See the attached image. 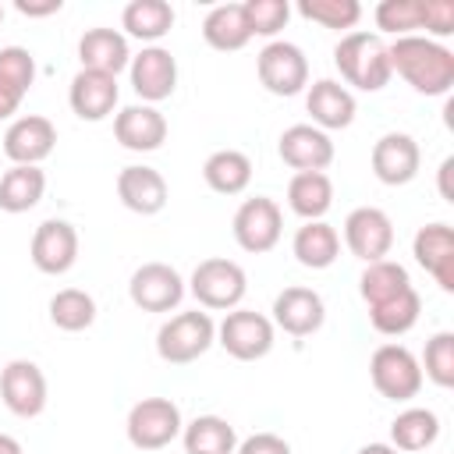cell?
<instances>
[{
	"label": "cell",
	"mask_w": 454,
	"mask_h": 454,
	"mask_svg": "<svg viewBox=\"0 0 454 454\" xmlns=\"http://www.w3.org/2000/svg\"><path fill=\"white\" fill-rule=\"evenodd\" d=\"M390 71H397L422 96H447L454 85V53L426 35H401L387 46Z\"/></svg>",
	"instance_id": "obj_1"
},
{
	"label": "cell",
	"mask_w": 454,
	"mask_h": 454,
	"mask_svg": "<svg viewBox=\"0 0 454 454\" xmlns=\"http://www.w3.org/2000/svg\"><path fill=\"white\" fill-rule=\"evenodd\" d=\"M333 64L340 78L362 92H380L394 74L387 43L376 32H348L333 50Z\"/></svg>",
	"instance_id": "obj_2"
},
{
	"label": "cell",
	"mask_w": 454,
	"mask_h": 454,
	"mask_svg": "<svg viewBox=\"0 0 454 454\" xmlns=\"http://www.w3.org/2000/svg\"><path fill=\"white\" fill-rule=\"evenodd\" d=\"M213 340H216V323L209 319V312H199V309L177 312L156 330V351L170 365H188L202 358L213 348Z\"/></svg>",
	"instance_id": "obj_3"
},
{
	"label": "cell",
	"mask_w": 454,
	"mask_h": 454,
	"mask_svg": "<svg viewBox=\"0 0 454 454\" xmlns=\"http://www.w3.org/2000/svg\"><path fill=\"white\" fill-rule=\"evenodd\" d=\"M195 301L202 309H216V312H231L241 305L245 291H248V277L245 270L234 262V259H202L195 270H192V280H188Z\"/></svg>",
	"instance_id": "obj_4"
},
{
	"label": "cell",
	"mask_w": 454,
	"mask_h": 454,
	"mask_svg": "<svg viewBox=\"0 0 454 454\" xmlns=\"http://www.w3.org/2000/svg\"><path fill=\"white\" fill-rule=\"evenodd\" d=\"M369 376L387 401H411L422 390V365L404 344H380L369 358Z\"/></svg>",
	"instance_id": "obj_5"
},
{
	"label": "cell",
	"mask_w": 454,
	"mask_h": 454,
	"mask_svg": "<svg viewBox=\"0 0 454 454\" xmlns=\"http://www.w3.org/2000/svg\"><path fill=\"white\" fill-rule=\"evenodd\" d=\"M181 408L170 397H142L131 411H128V440L138 450H160L167 443H174L181 436Z\"/></svg>",
	"instance_id": "obj_6"
},
{
	"label": "cell",
	"mask_w": 454,
	"mask_h": 454,
	"mask_svg": "<svg viewBox=\"0 0 454 454\" xmlns=\"http://www.w3.org/2000/svg\"><path fill=\"white\" fill-rule=\"evenodd\" d=\"M216 344L238 362L266 358L273 351V319L252 309H231L216 326Z\"/></svg>",
	"instance_id": "obj_7"
},
{
	"label": "cell",
	"mask_w": 454,
	"mask_h": 454,
	"mask_svg": "<svg viewBox=\"0 0 454 454\" xmlns=\"http://www.w3.org/2000/svg\"><path fill=\"white\" fill-rule=\"evenodd\" d=\"M255 71H259L262 89L273 96H298L309 85V60L301 53V46L284 43V39H273L259 50Z\"/></svg>",
	"instance_id": "obj_8"
},
{
	"label": "cell",
	"mask_w": 454,
	"mask_h": 454,
	"mask_svg": "<svg viewBox=\"0 0 454 454\" xmlns=\"http://www.w3.org/2000/svg\"><path fill=\"white\" fill-rule=\"evenodd\" d=\"M280 231H284V213L266 195L245 199L234 213V241L252 255H262V252L277 248Z\"/></svg>",
	"instance_id": "obj_9"
},
{
	"label": "cell",
	"mask_w": 454,
	"mask_h": 454,
	"mask_svg": "<svg viewBox=\"0 0 454 454\" xmlns=\"http://www.w3.org/2000/svg\"><path fill=\"white\" fill-rule=\"evenodd\" d=\"M344 245L362 262H380L394 248V223L376 206H358L344 220Z\"/></svg>",
	"instance_id": "obj_10"
},
{
	"label": "cell",
	"mask_w": 454,
	"mask_h": 454,
	"mask_svg": "<svg viewBox=\"0 0 454 454\" xmlns=\"http://www.w3.org/2000/svg\"><path fill=\"white\" fill-rule=\"evenodd\" d=\"M128 294L142 312H170L184 298V280L167 262H145L131 273Z\"/></svg>",
	"instance_id": "obj_11"
},
{
	"label": "cell",
	"mask_w": 454,
	"mask_h": 454,
	"mask_svg": "<svg viewBox=\"0 0 454 454\" xmlns=\"http://www.w3.org/2000/svg\"><path fill=\"white\" fill-rule=\"evenodd\" d=\"M0 397L18 419H35L46 408V376L35 362L14 358L0 372Z\"/></svg>",
	"instance_id": "obj_12"
},
{
	"label": "cell",
	"mask_w": 454,
	"mask_h": 454,
	"mask_svg": "<svg viewBox=\"0 0 454 454\" xmlns=\"http://www.w3.org/2000/svg\"><path fill=\"white\" fill-rule=\"evenodd\" d=\"M128 74H131V89L149 106L170 99L174 89H177V60L163 46H145L138 57H131Z\"/></svg>",
	"instance_id": "obj_13"
},
{
	"label": "cell",
	"mask_w": 454,
	"mask_h": 454,
	"mask_svg": "<svg viewBox=\"0 0 454 454\" xmlns=\"http://www.w3.org/2000/svg\"><path fill=\"white\" fill-rule=\"evenodd\" d=\"M28 252L39 273L60 277L78 262V231L67 220H43L32 234Z\"/></svg>",
	"instance_id": "obj_14"
},
{
	"label": "cell",
	"mask_w": 454,
	"mask_h": 454,
	"mask_svg": "<svg viewBox=\"0 0 454 454\" xmlns=\"http://www.w3.org/2000/svg\"><path fill=\"white\" fill-rule=\"evenodd\" d=\"M57 145V128L43 114L18 117L4 135V153L14 167H39Z\"/></svg>",
	"instance_id": "obj_15"
},
{
	"label": "cell",
	"mask_w": 454,
	"mask_h": 454,
	"mask_svg": "<svg viewBox=\"0 0 454 454\" xmlns=\"http://www.w3.org/2000/svg\"><path fill=\"white\" fill-rule=\"evenodd\" d=\"M419 163H422V153H419V142L404 131H387L383 138H376L372 145V174L397 188V184H408L415 181L419 174Z\"/></svg>",
	"instance_id": "obj_16"
},
{
	"label": "cell",
	"mask_w": 454,
	"mask_h": 454,
	"mask_svg": "<svg viewBox=\"0 0 454 454\" xmlns=\"http://www.w3.org/2000/svg\"><path fill=\"white\" fill-rule=\"evenodd\" d=\"M326 319V305L319 298V291L312 287H284L277 298H273V323L291 333V337H309L323 326Z\"/></svg>",
	"instance_id": "obj_17"
},
{
	"label": "cell",
	"mask_w": 454,
	"mask_h": 454,
	"mask_svg": "<svg viewBox=\"0 0 454 454\" xmlns=\"http://www.w3.org/2000/svg\"><path fill=\"white\" fill-rule=\"evenodd\" d=\"M114 138L131 153H153L167 142V117L149 103L124 106L114 117Z\"/></svg>",
	"instance_id": "obj_18"
},
{
	"label": "cell",
	"mask_w": 454,
	"mask_h": 454,
	"mask_svg": "<svg viewBox=\"0 0 454 454\" xmlns=\"http://www.w3.org/2000/svg\"><path fill=\"white\" fill-rule=\"evenodd\" d=\"M117 78L114 74H103V71H78L71 78V89H67V103L74 110V117L82 121H106L117 106Z\"/></svg>",
	"instance_id": "obj_19"
},
{
	"label": "cell",
	"mask_w": 454,
	"mask_h": 454,
	"mask_svg": "<svg viewBox=\"0 0 454 454\" xmlns=\"http://www.w3.org/2000/svg\"><path fill=\"white\" fill-rule=\"evenodd\" d=\"M277 153L298 174L301 170H326L333 163V142H330V135L319 131V128H312V124H291L280 135Z\"/></svg>",
	"instance_id": "obj_20"
},
{
	"label": "cell",
	"mask_w": 454,
	"mask_h": 454,
	"mask_svg": "<svg viewBox=\"0 0 454 454\" xmlns=\"http://www.w3.org/2000/svg\"><path fill=\"white\" fill-rule=\"evenodd\" d=\"M411 252H415V262L436 277L440 291L450 294L454 291V231L447 223H426L419 227Z\"/></svg>",
	"instance_id": "obj_21"
},
{
	"label": "cell",
	"mask_w": 454,
	"mask_h": 454,
	"mask_svg": "<svg viewBox=\"0 0 454 454\" xmlns=\"http://www.w3.org/2000/svg\"><path fill=\"white\" fill-rule=\"evenodd\" d=\"M117 199L138 216H156L167 206V181L160 170L131 163L117 174Z\"/></svg>",
	"instance_id": "obj_22"
},
{
	"label": "cell",
	"mask_w": 454,
	"mask_h": 454,
	"mask_svg": "<svg viewBox=\"0 0 454 454\" xmlns=\"http://www.w3.org/2000/svg\"><path fill=\"white\" fill-rule=\"evenodd\" d=\"M78 60L85 71H103V74H121L131 64L128 35L117 28H89L78 39Z\"/></svg>",
	"instance_id": "obj_23"
},
{
	"label": "cell",
	"mask_w": 454,
	"mask_h": 454,
	"mask_svg": "<svg viewBox=\"0 0 454 454\" xmlns=\"http://www.w3.org/2000/svg\"><path fill=\"white\" fill-rule=\"evenodd\" d=\"M305 106L312 114V128H319V131H337L355 121V96L348 92V85H340L333 78L312 82Z\"/></svg>",
	"instance_id": "obj_24"
},
{
	"label": "cell",
	"mask_w": 454,
	"mask_h": 454,
	"mask_svg": "<svg viewBox=\"0 0 454 454\" xmlns=\"http://www.w3.org/2000/svg\"><path fill=\"white\" fill-rule=\"evenodd\" d=\"M291 252H294V259H298L305 270H326V266H333L337 255H340V234H337L326 220H305V223L294 231Z\"/></svg>",
	"instance_id": "obj_25"
},
{
	"label": "cell",
	"mask_w": 454,
	"mask_h": 454,
	"mask_svg": "<svg viewBox=\"0 0 454 454\" xmlns=\"http://www.w3.org/2000/svg\"><path fill=\"white\" fill-rule=\"evenodd\" d=\"M287 206L301 220H323L333 206V181L323 170H301L287 184Z\"/></svg>",
	"instance_id": "obj_26"
},
{
	"label": "cell",
	"mask_w": 454,
	"mask_h": 454,
	"mask_svg": "<svg viewBox=\"0 0 454 454\" xmlns=\"http://www.w3.org/2000/svg\"><path fill=\"white\" fill-rule=\"evenodd\" d=\"M202 39H206L213 50H220V53L241 50V46L252 39L248 21H245V7H241V4H216V7L206 14V21H202Z\"/></svg>",
	"instance_id": "obj_27"
},
{
	"label": "cell",
	"mask_w": 454,
	"mask_h": 454,
	"mask_svg": "<svg viewBox=\"0 0 454 454\" xmlns=\"http://www.w3.org/2000/svg\"><path fill=\"white\" fill-rule=\"evenodd\" d=\"M202 177L216 195H241L252 181V160L238 149H216L202 163Z\"/></svg>",
	"instance_id": "obj_28"
},
{
	"label": "cell",
	"mask_w": 454,
	"mask_h": 454,
	"mask_svg": "<svg viewBox=\"0 0 454 454\" xmlns=\"http://www.w3.org/2000/svg\"><path fill=\"white\" fill-rule=\"evenodd\" d=\"M121 25L131 39L156 43L174 28V7L167 0H131L121 14Z\"/></svg>",
	"instance_id": "obj_29"
},
{
	"label": "cell",
	"mask_w": 454,
	"mask_h": 454,
	"mask_svg": "<svg viewBox=\"0 0 454 454\" xmlns=\"http://www.w3.org/2000/svg\"><path fill=\"white\" fill-rule=\"evenodd\" d=\"M238 433L220 415H199L184 426V454H234Z\"/></svg>",
	"instance_id": "obj_30"
},
{
	"label": "cell",
	"mask_w": 454,
	"mask_h": 454,
	"mask_svg": "<svg viewBox=\"0 0 454 454\" xmlns=\"http://www.w3.org/2000/svg\"><path fill=\"white\" fill-rule=\"evenodd\" d=\"M46 192V174L39 167H11L0 177V209L4 213H28L39 206Z\"/></svg>",
	"instance_id": "obj_31"
},
{
	"label": "cell",
	"mask_w": 454,
	"mask_h": 454,
	"mask_svg": "<svg viewBox=\"0 0 454 454\" xmlns=\"http://www.w3.org/2000/svg\"><path fill=\"white\" fill-rule=\"evenodd\" d=\"M440 436V419L429 408H404L394 422H390V447L394 450H426L433 447Z\"/></svg>",
	"instance_id": "obj_32"
},
{
	"label": "cell",
	"mask_w": 454,
	"mask_h": 454,
	"mask_svg": "<svg viewBox=\"0 0 454 454\" xmlns=\"http://www.w3.org/2000/svg\"><path fill=\"white\" fill-rule=\"evenodd\" d=\"M419 312H422V298H419L415 287H408V291H401V294L372 305L369 309V323L380 333H387V337H401V333H408L419 323Z\"/></svg>",
	"instance_id": "obj_33"
},
{
	"label": "cell",
	"mask_w": 454,
	"mask_h": 454,
	"mask_svg": "<svg viewBox=\"0 0 454 454\" xmlns=\"http://www.w3.org/2000/svg\"><path fill=\"white\" fill-rule=\"evenodd\" d=\"M408 287H411L408 270L401 262H394V259L365 262L362 280H358V291H362V298H365L369 309L380 305V301H387V298H394V294H401V291H408Z\"/></svg>",
	"instance_id": "obj_34"
},
{
	"label": "cell",
	"mask_w": 454,
	"mask_h": 454,
	"mask_svg": "<svg viewBox=\"0 0 454 454\" xmlns=\"http://www.w3.org/2000/svg\"><path fill=\"white\" fill-rule=\"evenodd\" d=\"M50 323L57 330H67V333H78V330H89L96 323V301L89 291L82 287H64L50 298Z\"/></svg>",
	"instance_id": "obj_35"
},
{
	"label": "cell",
	"mask_w": 454,
	"mask_h": 454,
	"mask_svg": "<svg viewBox=\"0 0 454 454\" xmlns=\"http://www.w3.org/2000/svg\"><path fill=\"white\" fill-rule=\"evenodd\" d=\"M298 14L323 28H355L362 18L358 0H298Z\"/></svg>",
	"instance_id": "obj_36"
},
{
	"label": "cell",
	"mask_w": 454,
	"mask_h": 454,
	"mask_svg": "<svg viewBox=\"0 0 454 454\" xmlns=\"http://www.w3.org/2000/svg\"><path fill=\"white\" fill-rule=\"evenodd\" d=\"M376 28L390 35H415L422 28V0H383L376 4Z\"/></svg>",
	"instance_id": "obj_37"
},
{
	"label": "cell",
	"mask_w": 454,
	"mask_h": 454,
	"mask_svg": "<svg viewBox=\"0 0 454 454\" xmlns=\"http://www.w3.org/2000/svg\"><path fill=\"white\" fill-rule=\"evenodd\" d=\"M426 376L436 383V387H454V333L450 330H440L426 340V351H422V362Z\"/></svg>",
	"instance_id": "obj_38"
},
{
	"label": "cell",
	"mask_w": 454,
	"mask_h": 454,
	"mask_svg": "<svg viewBox=\"0 0 454 454\" xmlns=\"http://www.w3.org/2000/svg\"><path fill=\"white\" fill-rule=\"evenodd\" d=\"M241 7H245V21L252 35H277L291 18L287 0H245Z\"/></svg>",
	"instance_id": "obj_39"
},
{
	"label": "cell",
	"mask_w": 454,
	"mask_h": 454,
	"mask_svg": "<svg viewBox=\"0 0 454 454\" xmlns=\"http://www.w3.org/2000/svg\"><path fill=\"white\" fill-rule=\"evenodd\" d=\"M35 82V60L25 46H4L0 50V85L14 89L18 96H25Z\"/></svg>",
	"instance_id": "obj_40"
},
{
	"label": "cell",
	"mask_w": 454,
	"mask_h": 454,
	"mask_svg": "<svg viewBox=\"0 0 454 454\" xmlns=\"http://www.w3.org/2000/svg\"><path fill=\"white\" fill-rule=\"evenodd\" d=\"M422 28L436 39L454 35V4L450 0H422Z\"/></svg>",
	"instance_id": "obj_41"
},
{
	"label": "cell",
	"mask_w": 454,
	"mask_h": 454,
	"mask_svg": "<svg viewBox=\"0 0 454 454\" xmlns=\"http://www.w3.org/2000/svg\"><path fill=\"white\" fill-rule=\"evenodd\" d=\"M238 454H291V443L277 433H255L238 443Z\"/></svg>",
	"instance_id": "obj_42"
},
{
	"label": "cell",
	"mask_w": 454,
	"mask_h": 454,
	"mask_svg": "<svg viewBox=\"0 0 454 454\" xmlns=\"http://www.w3.org/2000/svg\"><path fill=\"white\" fill-rule=\"evenodd\" d=\"M14 7L28 18H46V14H57L60 11V0H14Z\"/></svg>",
	"instance_id": "obj_43"
},
{
	"label": "cell",
	"mask_w": 454,
	"mask_h": 454,
	"mask_svg": "<svg viewBox=\"0 0 454 454\" xmlns=\"http://www.w3.org/2000/svg\"><path fill=\"white\" fill-rule=\"evenodd\" d=\"M21 99H25V96H18L14 89H7V85H0V121H7L11 114H18V106H21Z\"/></svg>",
	"instance_id": "obj_44"
},
{
	"label": "cell",
	"mask_w": 454,
	"mask_h": 454,
	"mask_svg": "<svg viewBox=\"0 0 454 454\" xmlns=\"http://www.w3.org/2000/svg\"><path fill=\"white\" fill-rule=\"evenodd\" d=\"M450 170H454V160L447 156V160L440 163V195H443V199H454V192H450Z\"/></svg>",
	"instance_id": "obj_45"
},
{
	"label": "cell",
	"mask_w": 454,
	"mask_h": 454,
	"mask_svg": "<svg viewBox=\"0 0 454 454\" xmlns=\"http://www.w3.org/2000/svg\"><path fill=\"white\" fill-rule=\"evenodd\" d=\"M0 454H21V443L7 433H0Z\"/></svg>",
	"instance_id": "obj_46"
},
{
	"label": "cell",
	"mask_w": 454,
	"mask_h": 454,
	"mask_svg": "<svg viewBox=\"0 0 454 454\" xmlns=\"http://www.w3.org/2000/svg\"><path fill=\"white\" fill-rule=\"evenodd\" d=\"M358 454H397V450H394L390 443H365Z\"/></svg>",
	"instance_id": "obj_47"
},
{
	"label": "cell",
	"mask_w": 454,
	"mask_h": 454,
	"mask_svg": "<svg viewBox=\"0 0 454 454\" xmlns=\"http://www.w3.org/2000/svg\"><path fill=\"white\" fill-rule=\"evenodd\" d=\"M0 21H4V7H0Z\"/></svg>",
	"instance_id": "obj_48"
}]
</instances>
